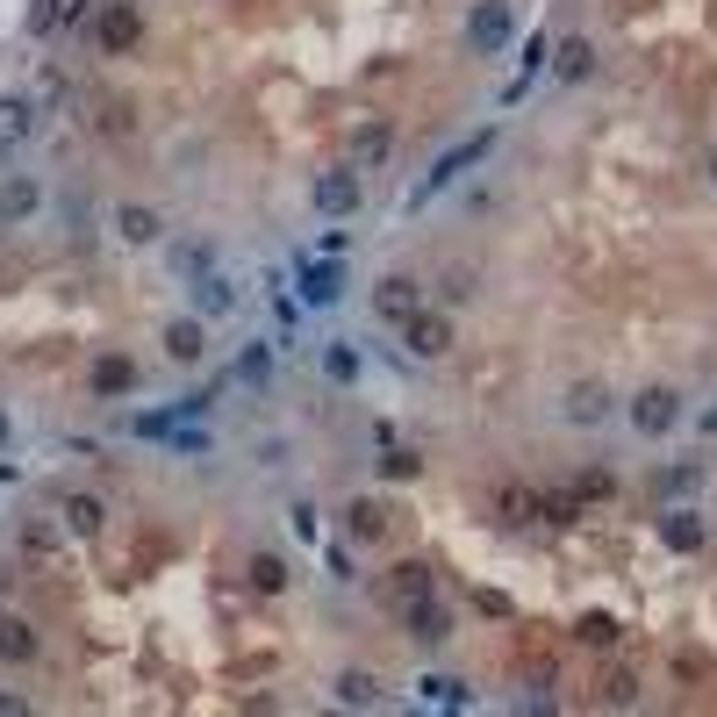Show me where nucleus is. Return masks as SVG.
<instances>
[{
	"label": "nucleus",
	"mask_w": 717,
	"mask_h": 717,
	"mask_svg": "<svg viewBox=\"0 0 717 717\" xmlns=\"http://www.w3.org/2000/svg\"><path fill=\"white\" fill-rule=\"evenodd\" d=\"M603 696H610L617 710H624V703H639V675H624V667H617L610 682H603Z\"/></svg>",
	"instance_id": "nucleus-34"
},
{
	"label": "nucleus",
	"mask_w": 717,
	"mask_h": 717,
	"mask_svg": "<svg viewBox=\"0 0 717 717\" xmlns=\"http://www.w3.org/2000/svg\"><path fill=\"white\" fill-rule=\"evenodd\" d=\"M710 172H717V151H710Z\"/></svg>",
	"instance_id": "nucleus-42"
},
{
	"label": "nucleus",
	"mask_w": 717,
	"mask_h": 717,
	"mask_svg": "<svg viewBox=\"0 0 717 717\" xmlns=\"http://www.w3.org/2000/svg\"><path fill=\"white\" fill-rule=\"evenodd\" d=\"M137 36H144V15H137V0H108L101 15H94V44H101V58H122V51H137Z\"/></svg>",
	"instance_id": "nucleus-1"
},
{
	"label": "nucleus",
	"mask_w": 717,
	"mask_h": 717,
	"mask_svg": "<svg viewBox=\"0 0 717 717\" xmlns=\"http://www.w3.org/2000/svg\"><path fill=\"white\" fill-rule=\"evenodd\" d=\"M244 581H252L258 596H280V588H288V560H280V552H252Z\"/></svg>",
	"instance_id": "nucleus-18"
},
{
	"label": "nucleus",
	"mask_w": 717,
	"mask_h": 717,
	"mask_svg": "<svg viewBox=\"0 0 717 717\" xmlns=\"http://www.w3.org/2000/svg\"><path fill=\"white\" fill-rule=\"evenodd\" d=\"M172 274H180V280L216 274V266H208V244H180V252H172Z\"/></svg>",
	"instance_id": "nucleus-30"
},
{
	"label": "nucleus",
	"mask_w": 717,
	"mask_h": 717,
	"mask_svg": "<svg viewBox=\"0 0 717 717\" xmlns=\"http://www.w3.org/2000/svg\"><path fill=\"white\" fill-rule=\"evenodd\" d=\"M682 416V402H675V388H646V394H632V424L646 430V438H660L667 424Z\"/></svg>",
	"instance_id": "nucleus-6"
},
{
	"label": "nucleus",
	"mask_w": 717,
	"mask_h": 717,
	"mask_svg": "<svg viewBox=\"0 0 717 717\" xmlns=\"http://www.w3.org/2000/svg\"><path fill=\"white\" fill-rule=\"evenodd\" d=\"M402 624H410L416 646H445V639H452V617H445L430 596H424V603H410V610H402Z\"/></svg>",
	"instance_id": "nucleus-9"
},
{
	"label": "nucleus",
	"mask_w": 717,
	"mask_h": 717,
	"mask_svg": "<svg viewBox=\"0 0 717 717\" xmlns=\"http://www.w3.org/2000/svg\"><path fill=\"white\" fill-rule=\"evenodd\" d=\"M288 524L302 531V546H308V538H316V510H308V502H294V510H288Z\"/></svg>",
	"instance_id": "nucleus-37"
},
{
	"label": "nucleus",
	"mask_w": 717,
	"mask_h": 717,
	"mask_svg": "<svg viewBox=\"0 0 717 717\" xmlns=\"http://www.w3.org/2000/svg\"><path fill=\"white\" fill-rule=\"evenodd\" d=\"M324 374L338 380V388H352V380H358V344H330V352H324Z\"/></svg>",
	"instance_id": "nucleus-26"
},
{
	"label": "nucleus",
	"mask_w": 717,
	"mask_h": 717,
	"mask_svg": "<svg viewBox=\"0 0 717 717\" xmlns=\"http://www.w3.org/2000/svg\"><path fill=\"white\" fill-rule=\"evenodd\" d=\"M424 596H430V567L424 560H394L388 574H380V603H388L394 617L410 610V603H424Z\"/></svg>",
	"instance_id": "nucleus-3"
},
{
	"label": "nucleus",
	"mask_w": 717,
	"mask_h": 717,
	"mask_svg": "<svg viewBox=\"0 0 717 717\" xmlns=\"http://www.w3.org/2000/svg\"><path fill=\"white\" fill-rule=\"evenodd\" d=\"M488 144H496V130H481L474 144H460V151H445L438 166H430L424 180H416V194H410V202H430V194H438V187H452V180H460L466 166H481V158H488Z\"/></svg>",
	"instance_id": "nucleus-2"
},
{
	"label": "nucleus",
	"mask_w": 717,
	"mask_h": 717,
	"mask_svg": "<svg viewBox=\"0 0 717 717\" xmlns=\"http://www.w3.org/2000/svg\"><path fill=\"white\" fill-rule=\"evenodd\" d=\"M402 338H410L416 358H445L452 352V316H445V308H416L410 324H402Z\"/></svg>",
	"instance_id": "nucleus-4"
},
{
	"label": "nucleus",
	"mask_w": 717,
	"mask_h": 717,
	"mask_svg": "<svg viewBox=\"0 0 717 717\" xmlns=\"http://www.w3.org/2000/svg\"><path fill=\"white\" fill-rule=\"evenodd\" d=\"M538 517H552V524H581L588 502H581V496H546V510H538Z\"/></svg>",
	"instance_id": "nucleus-32"
},
{
	"label": "nucleus",
	"mask_w": 717,
	"mask_h": 717,
	"mask_svg": "<svg viewBox=\"0 0 717 717\" xmlns=\"http://www.w3.org/2000/svg\"><path fill=\"white\" fill-rule=\"evenodd\" d=\"M36 130V108L29 101H0V144H22Z\"/></svg>",
	"instance_id": "nucleus-24"
},
{
	"label": "nucleus",
	"mask_w": 717,
	"mask_h": 717,
	"mask_svg": "<svg viewBox=\"0 0 717 717\" xmlns=\"http://www.w3.org/2000/svg\"><path fill=\"white\" fill-rule=\"evenodd\" d=\"M338 703H352V710H366V703H380V682L366 675V667H344V675H338Z\"/></svg>",
	"instance_id": "nucleus-22"
},
{
	"label": "nucleus",
	"mask_w": 717,
	"mask_h": 717,
	"mask_svg": "<svg viewBox=\"0 0 717 717\" xmlns=\"http://www.w3.org/2000/svg\"><path fill=\"white\" fill-rule=\"evenodd\" d=\"M238 374H244V380H266V352H258V344H252V352L238 358Z\"/></svg>",
	"instance_id": "nucleus-38"
},
{
	"label": "nucleus",
	"mask_w": 717,
	"mask_h": 717,
	"mask_svg": "<svg viewBox=\"0 0 717 717\" xmlns=\"http://www.w3.org/2000/svg\"><path fill=\"white\" fill-rule=\"evenodd\" d=\"M380 474H388V481H416V474H424V460H416L410 445H388V452H380Z\"/></svg>",
	"instance_id": "nucleus-27"
},
{
	"label": "nucleus",
	"mask_w": 717,
	"mask_h": 717,
	"mask_svg": "<svg viewBox=\"0 0 717 717\" xmlns=\"http://www.w3.org/2000/svg\"><path fill=\"white\" fill-rule=\"evenodd\" d=\"M496 510H502V524H531V517L546 510V496H538V488H502Z\"/></svg>",
	"instance_id": "nucleus-21"
},
{
	"label": "nucleus",
	"mask_w": 717,
	"mask_h": 717,
	"mask_svg": "<svg viewBox=\"0 0 717 717\" xmlns=\"http://www.w3.org/2000/svg\"><path fill=\"white\" fill-rule=\"evenodd\" d=\"M130 430H137V438H172V430H180V424H172V416H137V424H130Z\"/></svg>",
	"instance_id": "nucleus-36"
},
{
	"label": "nucleus",
	"mask_w": 717,
	"mask_h": 717,
	"mask_svg": "<svg viewBox=\"0 0 717 717\" xmlns=\"http://www.w3.org/2000/svg\"><path fill=\"white\" fill-rule=\"evenodd\" d=\"M338 294H344L338 266H302V302H308V308H330Z\"/></svg>",
	"instance_id": "nucleus-15"
},
{
	"label": "nucleus",
	"mask_w": 717,
	"mask_h": 717,
	"mask_svg": "<svg viewBox=\"0 0 717 717\" xmlns=\"http://www.w3.org/2000/svg\"><path fill=\"white\" fill-rule=\"evenodd\" d=\"M51 22H58V0H36V8H29V29H51Z\"/></svg>",
	"instance_id": "nucleus-39"
},
{
	"label": "nucleus",
	"mask_w": 717,
	"mask_h": 717,
	"mask_svg": "<svg viewBox=\"0 0 717 717\" xmlns=\"http://www.w3.org/2000/svg\"><path fill=\"white\" fill-rule=\"evenodd\" d=\"M202 324H187V316H180V324H166V358H180V366H194V358H202Z\"/></svg>",
	"instance_id": "nucleus-19"
},
{
	"label": "nucleus",
	"mask_w": 717,
	"mask_h": 717,
	"mask_svg": "<svg viewBox=\"0 0 717 717\" xmlns=\"http://www.w3.org/2000/svg\"><path fill=\"white\" fill-rule=\"evenodd\" d=\"M424 696H430V703H466V682H452V675H430Z\"/></svg>",
	"instance_id": "nucleus-35"
},
{
	"label": "nucleus",
	"mask_w": 717,
	"mask_h": 717,
	"mask_svg": "<svg viewBox=\"0 0 717 717\" xmlns=\"http://www.w3.org/2000/svg\"><path fill=\"white\" fill-rule=\"evenodd\" d=\"M416 308H424V294H416V280L388 274V280L374 288V316H380V324H410Z\"/></svg>",
	"instance_id": "nucleus-5"
},
{
	"label": "nucleus",
	"mask_w": 717,
	"mask_h": 717,
	"mask_svg": "<svg viewBox=\"0 0 717 717\" xmlns=\"http://www.w3.org/2000/svg\"><path fill=\"white\" fill-rule=\"evenodd\" d=\"M36 202H44V194H36V180H0V222H22Z\"/></svg>",
	"instance_id": "nucleus-20"
},
{
	"label": "nucleus",
	"mask_w": 717,
	"mask_h": 717,
	"mask_svg": "<svg viewBox=\"0 0 717 717\" xmlns=\"http://www.w3.org/2000/svg\"><path fill=\"white\" fill-rule=\"evenodd\" d=\"M22 710V696H0V717H15Z\"/></svg>",
	"instance_id": "nucleus-40"
},
{
	"label": "nucleus",
	"mask_w": 717,
	"mask_h": 717,
	"mask_svg": "<svg viewBox=\"0 0 717 717\" xmlns=\"http://www.w3.org/2000/svg\"><path fill=\"white\" fill-rule=\"evenodd\" d=\"M352 158H358V172L380 166V158H388V122H366V130L352 137Z\"/></svg>",
	"instance_id": "nucleus-23"
},
{
	"label": "nucleus",
	"mask_w": 717,
	"mask_h": 717,
	"mask_svg": "<svg viewBox=\"0 0 717 717\" xmlns=\"http://www.w3.org/2000/svg\"><path fill=\"white\" fill-rule=\"evenodd\" d=\"M660 538H667L675 552H703V517H696V510H667V517H660Z\"/></svg>",
	"instance_id": "nucleus-12"
},
{
	"label": "nucleus",
	"mask_w": 717,
	"mask_h": 717,
	"mask_svg": "<svg viewBox=\"0 0 717 717\" xmlns=\"http://www.w3.org/2000/svg\"><path fill=\"white\" fill-rule=\"evenodd\" d=\"M574 496H581V502H603V496H617V481L603 474V466H588V474L574 481Z\"/></svg>",
	"instance_id": "nucleus-33"
},
{
	"label": "nucleus",
	"mask_w": 717,
	"mask_h": 717,
	"mask_svg": "<svg viewBox=\"0 0 717 717\" xmlns=\"http://www.w3.org/2000/svg\"><path fill=\"white\" fill-rule=\"evenodd\" d=\"M603 416H610V394H603L596 380L567 388V424H603Z\"/></svg>",
	"instance_id": "nucleus-13"
},
{
	"label": "nucleus",
	"mask_w": 717,
	"mask_h": 717,
	"mask_svg": "<svg viewBox=\"0 0 717 717\" xmlns=\"http://www.w3.org/2000/svg\"><path fill=\"white\" fill-rule=\"evenodd\" d=\"M588 65H596V51H588V36H574V44H560V80H588Z\"/></svg>",
	"instance_id": "nucleus-29"
},
{
	"label": "nucleus",
	"mask_w": 717,
	"mask_h": 717,
	"mask_svg": "<svg viewBox=\"0 0 717 717\" xmlns=\"http://www.w3.org/2000/svg\"><path fill=\"white\" fill-rule=\"evenodd\" d=\"M0 660H36V632H29V617H0Z\"/></svg>",
	"instance_id": "nucleus-16"
},
{
	"label": "nucleus",
	"mask_w": 717,
	"mask_h": 717,
	"mask_svg": "<svg viewBox=\"0 0 717 717\" xmlns=\"http://www.w3.org/2000/svg\"><path fill=\"white\" fill-rule=\"evenodd\" d=\"M660 488H667V496H689V488H703V466H696V460L667 466V474H660Z\"/></svg>",
	"instance_id": "nucleus-31"
},
{
	"label": "nucleus",
	"mask_w": 717,
	"mask_h": 717,
	"mask_svg": "<svg viewBox=\"0 0 717 717\" xmlns=\"http://www.w3.org/2000/svg\"><path fill=\"white\" fill-rule=\"evenodd\" d=\"M101 496H65V510H58V524L72 531V538H101Z\"/></svg>",
	"instance_id": "nucleus-10"
},
{
	"label": "nucleus",
	"mask_w": 717,
	"mask_h": 717,
	"mask_svg": "<svg viewBox=\"0 0 717 717\" xmlns=\"http://www.w3.org/2000/svg\"><path fill=\"white\" fill-rule=\"evenodd\" d=\"M358 194H366L358 172H324V180H316V208H324V216H352Z\"/></svg>",
	"instance_id": "nucleus-8"
},
{
	"label": "nucleus",
	"mask_w": 717,
	"mask_h": 717,
	"mask_svg": "<svg viewBox=\"0 0 717 717\" xmlns=\"http://www.w3.org/2000/svg\"><path fill=\"white\" fill-rule=\"evenodd\" d=\"M344 531H352L358 546H374V538H388V510H380V502H352V510H344Z\"/></svg>",
	"instance_id": "nucleus-17"
},
{
	"label": "nucleus",
	"mask_w": 717,
	"mask_h": 717,
	"mask_svg": "<svg viewBox=\"0 0 717 717\" xmlns=\"http://www.w3.org/2000/svg\"><path fill=\"white\" fill-rule=\"evenodd\" d=\"M194 302H202V316H222L238 294H230V280H222V274H202V280H194Z\"/></svg>",
	"instance_id": "nucleus-25"
},
{
	"label": "nucleus",
	"mask_w": 717,
	"mask_h": 717,
	"mask_svg": "<svg viewBox=\"0 0 717 717\" xmlns=\"http://www.w3.org/2000/svg\"><path fill=\"white\" fill-rule=\"evenodd\" d=\"M158 230H166L158 208H116V238L122 244H158Z\"/></svg>",
	"instance_id": "nucleus-14"
},
{
	"label": "nucleus",
	"mask_w": 717,
	"mask_h": 717,
	"mask_svg": "<svg viewBox=\"0 0 717 717\" xmlns=\"http://www.w3.org/2000/svg\"><path fill=\"white\" fill-rule=\"evenodd\" d=\"M130 388H137V358H122V352L94 358V394H130Z\"/></svg>",
	"instance_id": "nucleus-11"
},
{
	"label": "nucleus",
	"mask_w": 717,
	"mask_h": 717,
	"mask_svg": "<svg viewBox=\"0 0 717 717\" xmlns=\"http://www.w3.org/2000/svg\"><path fill=\"white\" fill-rule=\"evenodd\" d=\"M466 36H474V51H502L510 44V8L502 0H481L474 15H466Z\"/></svg>",
	"instance_id": "nucleus-7"
},
{
	"label": "nucleus",
	"mask_w": 717,
	"mask_h": 717,
	"mask_svg": "<svg viewBox=\"0 0 717 717\" xmlns=\"http://www.w3.org/2000/svg\"><path fill=\"white\" fill-rule=\"evenodd\" d=\"M574 639H581V646H617V617L588 610V617H581V624H574Z\"/></svg>",
	"instance_id": "nucleus-28"
},
{
	"label": "nucleus",
	"mask_w": 717,
	"mask_h": 717,
	"mask_svg": "<svg viewBox=\"0 0 717 717\" xmlns=\"http://www.w3.org/2000/svg\"><path fill=\"white\" fill-rule=\"evenodd\" d=\"M0 445H8V416H0Z\"/></svg>",
	"instance_id": "nucleus-41"
}]
</instances>
